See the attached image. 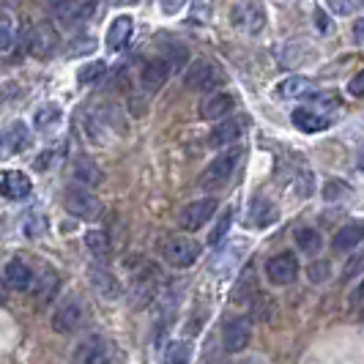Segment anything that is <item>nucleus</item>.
I'll return each mask as SVG.
<instances>
[{
  "instance_id": "obj_2",
  "label": "nucleus",
  "mask_w": 364,
  "mask_h": 364,
  "mask_svg": "<svg viewBox=\"0 0 364 364\" xmlns=\"http://www.w3.org/2000/svg\"><path fill=\"white\" fill-rule=\"evenodd\" d=\"M200 255H203V247L195 238L173 236L162 244V257L170 266H176V269H189V266H195V260Z\"/></svg>"
},
{
  "instance_id": "obj_40",
  "label": "nucleus",
  "mask_w": 364,
  "mask_h": 364,
  "mask_svg": "<svg viewBox=\"0 0 364 364\" xmlns=\"http://www.w3.org/2000/svg\"><path fill=\"white\" fill-rule=\"evenodd\" d=\"M348 93L356 96V99H362L364 96V72H359L350 82H348Z\"/></svg>"
},
{
  "instance_id": "obj_7",
  "label": "nucleus",
  "mask_w": 364,
  "mask_h": 364,
  "mask_svg": "<svg viewBox=\"0 0 364 364\" xmlns=\"http://www.w3.org/2000/svg\"><path fill=\"white\" fill-rule=\"evenodd\" d=\"M252 340V323L250 318H233L225 323V331H222V346L228 353H241L244 348L250 346Z\"/></svg>"
},
{
  "instance_id": "obj_21",
  "label": "nucleus",
  "mask_w": 364,
  "mask_h": 364,
  "mask_svg": "<svg viewBox=\"0 0 364 364\" xmlns=\"http://www.w3.org/2000/svg\"><path fill=\"white\" fill-rule=\"evenodd\" d=\"M60 288V279H58V274L53 269H44V274L36 279V288H33V299H36V304H50L55 299V293Z\"/></svg>"
},
{
  "instance_id": "obj_46",
  "label": "nucleus",
  "mask_w": 364,
  "mask_h": 364,
  "mask_svg": "<svg viewBox=\"0 0 364 364\" xmlns=\"http://www.w3.org/2000/svg\"><path fill=\"white\" fill-rule=\"evenodd\" d=\"M3 301H6V288L0 285V304H3Z\"/></svg>"
},
{
  "instance_id": "obj_10",
  "label": "nucleus",
  "mask_w": 364,
  "mask_h": 364,
  "mask_svg": "<svg viewBox=\"0 0 364 364\" xmlns=\"http://www.w3.org/2000/svg\"><path fill=\"white\" fill-rule=\"evenodd\" d=\"M28 50L36 58H50L58 50V33L53 31V25H47V22L33 25L28 33Z\"/></svg>"
},
{
  "instance_id": "obj_26",
  "label": "nucleus",
  "mask_w": 364,
  "mask_h": 364,
  "mask_svg": "<svg viewBox=\"0 0 364 364\" xmlns=\"http://www.w3.org/2000/svg\"><path fill=\"white\" fill-rule=\"evenodd\" d=\"M28 143H31V129L25 127L22 121L11 124V129H9L6 137H3V146L9 148L11 154H14V151H22V148H28Z\"/></svg>"
},
{
  "instance_id": "obj_24",
  "label": "nucleus",
  "mask_w": 364,
  "mask_h": 364,
  "mask_svg": "<svg viewBox=\"0 0 364 364\" xmlns=\"http://www.w3.org/2000/svg\"><path fill=\"white\" fill-rule=\"evenodd\" d=\"M274 219H277L274 203L266 200V198H255L252 205H250V225L252 228H269Z\"/></svg>"
},
{
  "instance_id": "obj_41",
  "label": "nucleus",
  "mask_w": 364,
  "mask_h": 364,
  "mask_svg": "<svg viewBox=\"0 0 364 364\" xmlns=\"http://www.w3.org/2000/svg\"><path fill=\"white\" fill-rule=\"evenodd\" d=\"M77 41H80V44H77V47H72V50H69V55H85V53H93V50H96V44H93V38H77Z\"/></svg>"
},
{
  "instance_id": "obj_20",
  "label": "nucleus",
  "mask_w": 364,
  "mask_h": 364,
  "mask_svg": "<svg viewBox=\"0 0 364 364\" xmlns=\"http://www.w3.org/2000/svg\"><path fill=\"white\" fill-rule=\"evenodd\" d=\"M241 134H244V124H241L238 118H230V121H222V124L211 132L208 143L214 148H228V146H233Z\"/></svg>"
},
{
  "instance_id": "obj_33",
  "label": "nucleus",
  "mask_w": 364,
  "mask_h": 364,
  "mask_svg": "<svg viewBox=\"0 0 364 364\" xmlns=\"http://www.w3.org/2000/svg\"><path fill=\"white\" fill-rule=\"evenodd\" d=\"M44 230H47L44 217H38L36 211H33V214H28V217H25V222H22V233H25L28 238H38Z\"/></svg>"
},
{
  "instance_id": "obj_35",
  "label": "nucleus",
  "mask_w": 364,
  "mask_h": 364,
  "mask_svg": "<svg viewBox=\"0 0 364 364\" xmlns=\"http://www.w3.org/2000/svg\"><path fill=\"white\" fill-rule=\"evenodd\" d=\"M359 272H364V252H359V255H353L348 260L346 269H343V279H353Z\"/></svg>"
},
{
  "instance_id": "obj_39",
  "label": "nucleus",
  "mask_w": 364,
  "mask_h": 364,
  "mask_svg": "<svg viewBox=\"0 0 364 364\" xmlns=\"http://www.w3.org/2000/svg\"><path fill=\"white\" fill-rule=\"evenodd\" d=\"M326 277H328V263H326V260H321V263L310 266V279H312V282H323Z\"/></svg>"
},
{
  "instance_id": "obj_36",
  "label": "nucleus",
  "mask_w": 364,
  "mask_h": 364,
  "mask_svg": "<svg viewBox=\"0 0 364 364\" xmlns=\"http://www.w3.org/2000/svg\"><path fill=\"white\" fill-rule=\"evenodd\" d=\"M343 195H348V186L343 181H326L323 186V198L326 200H340Z\"/></svg>"
},
{
  "instance_id": "obj_45",
  "label": "nucleus",
  "mask_w": 364,
  "mask_h": 364,
  "mask_svg": "<svg viewBox=\"0 0 364 364\" xmlns=\"http://www.w3.org/2000/svg\"><path fill=\"white\" fill-rule=\"evenodd\" d=\"M238 364H266V362H260V359H244V362H238Z\"/></svg>"
},
{
  "instance_id": "obj_29",
  "label": "nucleus",
  "mask_w": 364,
  "mask_h": 364,
  "mask_svg": "<svg viewBox=\"0 0 364 364\" xmlns=\"http://www.w3.org/2000/svg\"><path fill=\"white\" fill-rule=\"evenodd\" d=\"M230 225H233V208H225V211L219 214L217 225H214V230H211V236H208V244H211V247H219V244L225 241V236H228Z\"/></svg>"
},
{
  "instance_id": "obj_4",
  "label": "nucleus",
  "mask_w": 364,
  "mask_h": 364,
  "mask_svg": "<svg viewBox=\"0 0 364 364\" xmlns=\"http://www.w3.org/2000/svg\"><path fill=\"white\" fill-rule=\"evenodd\" d=\"M230 19H233V25H236L238 31L255 36V33H260L266 28V9H263L260 0H241V3L233 6Z\"/></svg>"
},
{
  "instance_id": "obj_30",
  "label": "nucleus",
  "mask_w": 364,
  "mask_h": 364,
  "mask_svg": "<svg viewBox=\"0 0 364 364\" xmlns=\"http://www.w3.org/2000/svg\"><path fill=\"white\" fill-rule=\"evenodd\" d=\"M82 241H85V247H88L96 257H102L109 252V238L105 230H88V233L82 236Z\"/></svg>"
},
{
  "instance_id": "obj_25",
  "label": "nucleus",
  "mask_w": 364,
  "mask_h": 364,
  "mask_svg": "<svg viewBox=\"0 0 364 364\" xmlns=\"http://www.w3.org/2000/svg\"><path fill=\"white\" fill-rule=\"evenodd\" d=\"M277 93L282 99H301V96H310L312 93V82L307 77H288V80L279 82Z\"/></svg>"
},
{
  "instance_id": "obj_11",
  "label": "nucleus",
  "mask_w": 364,
  "mask_h": 364,
  "mask_svg": "<svg viewBox=\"0 0 364 364\" xmlns=\"http://www.w3.org/2000/svg\"><path fill=\"white\" fill-rule=\"evenodd\" d=\"M53 11L58 22H63V25H77V22L91 17L93 0H58Z\"/></svg>"
},
{
  "instance_id": "obj_43",
  "label": "nucleus",
  "mask_w": 364,
  "mask_h": 364,
  "mask_svg": "<svg viewBox=\"0 0 364 364\" xmlns=\"http://www.w3.org/2000/svg\"><path fill=\"white\" fill-rule=\"evenodd\" d=\"M353 36L359 44H364V19H356V25H353Z\"/></svg>"
},
{
  "instance_id": "obj_23",
  "label": "nucleus",
  "mask_w": 364,
  "mask_h": 364,
  "mask_svg": "<svg viewBox=\"0 0 364 364\" xmlns=\"http://www.w3.org/2000/svg\"><path fill=\"white\" fill-rule=\"evenodd\" d=\"M291 121L296 124V129H301V132H307V134H315V132H323L328 127V121L323 115H318V112H312V109H293Z\"/></svg>"
},
{
  "instance_id": "obj_22",
  "label": "nucleus",
  "mask_w": 364,
  "mask_h": 364,
  "mask_svg": "<svg viewBox=\"0 0 364 364\" xmlns=\"http://www.w3.org/2000/svg\"><path fill=\"white\" fill-rule=\"evenodd\" d=\"M74 178L82 183V186H96V183H102V170H99V164L88 159V156H77L74 159V167H72Z\"/></svg>"
},
{
  "instance_id": "obj_14",
  "label": "nucleus",
  "mask_w": 364,
  "mask_h": 364,
  "mask_svg": "<svg viewBox=\"0 0 364 364\" xmlns=\"http://www.w3.org/2000/svg\"><path fill=\"white\" fill-rule=\"evenodd\" d=\"M107 356V343L99 337V334H91L85 337L77 350H74V364H102Z\"/></svg>"
},
{
  "instance_id": "obj_31",
  "label": "nucleus",
  "mask_w": 364,
  "mask_h": 364,
  "mask_svg": "<svg viewBox=\"0 0 364 364\" xmlns=\"http://www.w3.org/2000/svg\"><path fill=\"white\" fill-rule=\"evenodd\" d=\"M107 74V63H102V60H91V63H85L80 72H77V80L82 82V85H93L96 80H102Z\"/></svg>"
},
{
  "instance_id": "obj_3",
  "label": "nucleus",
  "mask_w": 364,
  "mask_h": 364,
  "mask_svg": "<svg viewBox=\"0 0 364 364\" xmlns=\"http://www.w3.org/2000/svg\"><path fill=\"white\" fill-rule=\"evenodd\" d=\"M63 205H66V211L77 219H96L102 214L99 198L93 195L88 186H82V183L69 186V189L63 192Z\"/></svg>"
},
{
  "instance_id": "obj_19",
  "label": "nucleus",
  "mask_w": 364,
  "mask_h": 364,
  "mask_svg": "<svg viewBox=\"0 0 364 364\" xmlns=\"http://www.w3.org/2000/svg\"><path fill=\"white\" fill-rule=\"evenodd\" d=\"M364 238V225H356V222H350L346 228H340L334 238H331V250L334 252H348V250H356L359 244H362Z\"/></svg>"
},
{
  "instance_id": "obj_6",
  "label": "nucleus",
  "mask_w": 364,
  "mask_h": 364,
  "mask_svg": "<svg viewBox=\"0 0 364 364\" xmlns=\"http://www.w3.org/2000/svg\"><path fill=\"white\" fill-rule=\"evenodd\" d=\"M183 82H186V88L189 91H214L219 82H222V74L214 63H208V60H195L186 74H183Z\"/></svg>"
},
{
  "instance_id": "obj_13",
  "label": "nucleus",
  "mask_w": 364,
  "mask_h": 364,
  "mask_svg": "<svg viewBox=\"0 0 364 364\" xmlns=\"http://www.w3.org/2000/svg\"><path fill=\"white\" fill-rule=\"evenodd\" d=\"M3 279H6V285L11 288V291H31L33 288V272H31V266L25 263V260H9L6 263V272H3Z\"/></svg>"
},
{
  "instance_id": "obj_50",
  "label": "nucleus",
  "mask_w": 364,
  "mask_h": 364,
  "mask_svg": "<svg viewBox=\"0 0 364 364\" xmlns=\"http://www.w3.org/2000/svg\"><path fill=\"white\" fill-rule=\"evenodd\" d=\"M121 3H124V0H121Z\"/></svg>"
},
{
  "instance_id": "obj_18",
  "label": "nucleus",
  "mask_w": 364,
  "mask_h": 364,
  "mask_svg": "<svg viewBox=\"0 0 364 364\" xmlns=\"http://www.w3.org/2000/svg\"><path fill=\"white\" fill-rule=\"evenodd\" d=\"M167 77H170L167 60H148L146 66H143V74H140V82H143L146 91L156 93V91H162V85L167 82Z\"/></svg>"
},
{
  "instance_id": "obj_44",
  "label": "nucleus",
  "mask_w": 364,
  "mask_h": 364,
  "mask_svg": "<svg viewBox=\"0 0 364 364\" xmlns=\"http://www.w3.org/2000/svg\"><path fill=\"white\" fill-rule=\"evenodd\" d=\"M315 17H318V28H321V31H328L326 14H323V11H321V9H318V11H315Z\"/></svg>"
},
{
  "instance_id": "obj_9",
  "label": "nucleus",
  "mask_w": 364,
  "mask_h": 364,
  "mask_svg": "<svg viewBox=\"0 0 364 364\" xmlns=\"http://www.w3.org/2000/svg\"><path fill=\"white\" fill-rule=\"evenodd\" d=\"M214 214H217V200H214V198H200V200L189 203V205L183 208L181 214H178V222H181L183 230H198V228H203Z\"/></svg>"
},
{
  "instance_id": "obj_1",
  "label": "nucleus",
  "mask_w": 364,
  "mask_h": 364,
  "mask_svg": "<svg viewBox=\"0 0 364 364\" xmlns=\"http://www.w3.org/2000/svg\"><path fill=\"white\" fill-rule=\"evenodd\" d=\"M238 159H241V148L230 146L228 151H222L217 159L203 170V176H200L203 189H205V192H217V189H222L225 183L233 178V173H236V167H238Z\"/></svg>"
},
{
  "instance_id": "obj_49",
  "label": "nucleus",
  "mask_w": 364,
  "mask_h": 364,
  "mask_svg": "<svg viewBox=\"0 0 364 364\" xmlns=\"http://www.w3.org/2000/svg\"><path fill=\"white\" fill-rule=\"evenodd\" d=\"M0 151H3V137H0Z\"/></svg>"
},
{
  "instance_id": "obj_38",
  "label": "nucleus",
  "mask_w": 364,
  "mask_h": 364,
  "mask_svg": "<svg viewBox=\"0 0 364 364\" xmlns=\"http://www.w3.org/2000/svg\"><path fill=\"white\" fill-rule=\"evenodd\" d=\"M348 304H350V310H364V279L362 282H356V288L350 291V296H348Z\"/></svg>"
},
{
  "instance_id": "obj_16",
  "label": "nucleus",
  "mask_w": 364,
  "mask_h": 364,
  "mask_svg": "<svg viewBox=\"0 0 364 364\" xmlns=\"http://www.w3.org/2000/svg\"><path fill=\"white\" fill-rule=\"evenodd\" d=\"M233 107H236V99L230 96V93H211L205 102H203L200 107V118H205V121H222L225 115H230L233 112Z\"/></svg>"
},
{
  "instance_id": "obj_47",
  "label": "nucleus",
  "mask_w": 364,
  "mask_h": 364,
  "mask_svg": "<svg viewBox=\"0 0 364 364\" xmlns=\"http://www.w3.org/2000/svg\"><path fill=\"white\" fill-rule=\"evenodd\" d=\"M359 170H364V154L359 156Z\"/></svg>"
},
{
  "instance_id": "obj_27",
  "label": "nucleus",
  "mask_w": 364,
  "mask_h": 364,
  "mask_svg": "<svg viewBox=\"0 0 364 364\" xmlns=\"http://www.w3.org/2000/svg\"><path fill=\"white\" fill-rule=\"evenodd\" d=\"M255 296H257L255 269H252V266H247L244 274L238 277V285H236V291H233V299H236V301H252Z\"/></svg>"
},
{
  "instance_id": "obj_17",
  "label": "nucleus",
  "mask_w": 364,
  "mask_h": 364,
  "mask_svg": "<svg viewBox=\"0 0 364 364\" xmlns=\"http://www.w3.org/2000/svg\"><path fill=\"white\" fill-rule=\"evenodd\" d=\"M31 178L25 173H17V170H9L0 181V195L9 198V200H25L31 195Z\"/></svg>"
},
{
  "instance_id": "obj_34",
  "label": "nucleus",
  "mask_w": 364,
  "mask_h": 364,
  "mask_svg": "<svg viewBox=\"0 0 364 364\" xmlns=\"http://www.w3.org/2000/svg\"><path fill=\"white\" fill-rule=\"evenodd\" d=\"M14 44H17V33H14L11 22L0 19V53H11Z\"/></svg>"
},
{
  "instance_id": "obj_32",
  "label": "nucleus",
  "mask_w": 364,
  "mask_h": 364,
  "mask_svg": "<svg viewBox=\"0 0 364 364\" xmlns=\"http://www.w3.org/2000/svg\"><path fill=\"white\" fill-rule=\"evenodd\" d=\"M58 121H60V109L55 107V105H44V107H38L36 115H33L36 129H53Z\"/></svg>"
},
{
  "instance_id": "obj_15",
  "label": "nucleus",
  "mask_w": 364,
  "mask_h": 364,
  "mask_svg": "<svg viewBox=\"0 0 364 364\" xmlns=\"http://www.w3.org/2000/svg\"><path fill=\"white\" fill-rule=\"evenodd\" d=\"M134 33V19L129 17V14H121V17H115L109 22L107 28V50L109 53H118V50H124L129 44V38Z\"/></svg>"
},
{
  "instance_id": "obj_5",
  "label": "nucleus",
  "mask_w": 364,
  "mask_h": 364,
  "mask_svg": "<svg viewBox=\"0 0 364 364\" xmlns=\"http://www.w3.org/2000/svg\"><path fill=\"white\" fill-rule=\"evenodd\" d=\"M82 318H85V307L77 296L63 299L53 312V328L58 334H74L77 328L82 326Z\"/></svg>"
},
{
  "instance_id": "obj_42",
  "label": "nucleus",
  "mask_w": 364,
  "mask_h": 364,
  "mask_svg": "<svg viewBox=\"0 0 364 364\" xmlns=\"http://www.w3.org/2000/svg\"><path fill=\"white\" fill-rule=\"evenodd\" d=\"M159 6H162L164 14H178L183 6H186V0H159Z\"/></svg>"
},
{
  "instance_id": "obj_12",
  "label": "nucleus",
  "mask_w": 364,
  "mask_h": 364,
  "mask_svg": "<svg viewBox=\"0 0 364 364\" xmlns=\"http://www.w3.org/2000/svg\"><path fill=\"white\" fill-rule=\"evenodd\" d=\"M91 285H93V291L99 293L102 299H107V301H115V299L121 296V282L115 279V274L109 272L107 266L93 263L91 266Z\"/></svg>"
},
{
  "instance_id": "obj_48",
  "label": "nucleus",
  "mask_w": 364,
  "mask_h": 364,
  "mask_svg": "<svg viewBox=\"0 0 364 364\" xmlns=\"http://www.w3.org/2000/svg\"><path fill=\"white\" fill-rule=\"evenodd\" d=\"M167 364H189L186 359H181V362H167Z\"/></svg>"
},
{
  "instance_id": "obj_28",
  "label": "nucleus",
  "mask_w": 364,
  "mask_h": 364,
  "mask_svg": "<svg viewBox=\"0 0 364 364\" xmlns=\"http://www.w3.org/2000/svg\"><path fill=\"white\" fill-rule=\"evenodd\" d=\"M296 244H299V250L304 255H318L321 247H323V238H321L318 230H312V228H299L296 230Z\"/></svg>"
},
{
  "instance_id": "obj_8",
  "label": "nucleus",
  "mask_w": 364,
  "mask_h": 364,
  "mask_svg": "<svg viewBox=\"0 0 364 364\" xmlns=\"http://www.w3.org/2000/svg\"><path fill=\"white\" fill-rule=\"evenodd\" d=\"M266 277L274 285H291L299 277V260L293 252H279L266 263Z\"/></svg>"
},
{
  "instance_id": "obj_37",
  "label": "nucleus",
  "mask_w": 364,
  "mask_h": 364,
  "mask_svg": "<svg viewBox=\"0 0 364 364\" xmlns=\"http://www.w3.org/2000/svg\"><path fill=\"white\" fill-rule=\"evenodd\" d=\"M167 55H170V63H173V69H178V66H183V63L189 60V53L183 50L181 44H176V41H173V47H167Z\"/></svg>"
}]
</instances>
